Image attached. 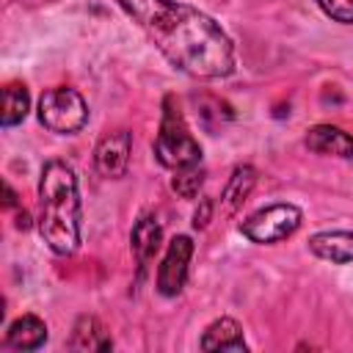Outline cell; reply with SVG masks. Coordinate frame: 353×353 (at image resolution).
<instances>
[{"instance_id": "cell-12", "label": "cell", "mask_w": 353, "mask_h": 353, "mask_svg": "<svg viewBox=\"0 0 353 353\" xmlns=\"http://www.w3.org/2000/svg\"><path fill=\"white\" fill-rule=\"evenodd\" d=\"M201 350H245L243 328L232 317L215 320L201 336Z\"/></svg>"}, {"instance_id": "cell-19", "label": "cell", "mask_w": 353, "mask_h": 353, "mask_svg": "<svg viewBox=\"0 0 353 353\" xmlns=\"http://www.w3.org/2000/svg\"><path fill=\"white\" fill-rule=\"evenodd\" d=\"M28 226H30V215L22 210V212L17 215V229H28Z\"/></svg>"}, {"instance_id": "cell-13", "label": "cell", "mask_w": 353, "mask_h": 353, "mask_svg": "<svg viewBox=\"0 0 353 353\" xmlns=\"http://www.w3.org/2000/svg\"><path fill=\"white\" fill-rule=\"evenodd\" d=\"M69 347H72V350H110V347H113V339L108 336V331L102 328V323H99L97 317L83 314V317L74 323Z\"/></svg>"}, {"instance_id": "cell-5", "label": "cell", "mask_w": 353, "mask_h": 353, "mask_svg": "<svg viewBox=\"0 0 353 353\" xmlns=\"http://www.w3.org/2000/svg\"><path fill=\"white\" fill-rule=\"evenodd\" d=\"M303 212L295 204H270L256 210L254 215H248L240 223V232L251 240V243H279L287 240L290 234H295V229L301 226Z\"/></svg>"}, {"instance_id": "cell-11", "label": "cell", "mask_w": 353, "mask_h": 353, "mask_svg": "<svg viewBox=\"0 0 353 353\" xmlns=\"http://www.w3.org/2000/svg\"><path fill=\"white\" fill-rule=\"evenodd\" d=\"M47 339V325L36 314H22L17 317L8 331H6V345L14 350H36Z\"/></svg>"}, {"instance_id": "cell-3", "label": "cell", "mask_w": 353, "mask_h": 353, "mask_svg": "<svg viewBox=\"0 0 353 353\" xmlns=\"http://www.w3.org/2000/svg\"><path fill=\"white\" fill-rule=\"evenodd\" d=\"M154 154L165 168H174V171L201 163V146L190 135L188 121L179 110V102L171 94L163 99V119L154 138Z\"/></svg>"}, {"instance_id": "cell-4", "label": "cell", "mask_w": 353, "mask_h": 353, "mask_svg": "<svg viewBox=\"0 0 353 353\" xmlns=\"http://www.w3.org/2000/svg\"><path fill=\"white\" fill-rule=\"evenodd\" d=\"M39 121L52 132L72 135V132L83 130V124L88 121L85 99L69 85L47 88L39 99Z\"/></svg>"}, {"instance_id": "cell-17", "label": "cell", "mask_w": 353, "mask_h": 353, "mask_svg": "<svg viewBox=\"0 0 353 353\" xmlns=\"http://www.w3.org/2000/svg\"><path fill=\"white\" fill-rule=\"evenodd\" d=\"M317 6L336 22H353V0H317Z\"/></svg>"}, {"instance_id": "cell-6", "label": "cell", "mask_w": 353, "mask_h": 353, "mask_svg": "<svg viewBox=\"0 0 353 353\" xmlns=\"http://www.w3.org/2000/svg\"><path fill=\"white\" fill-rule=\"evenodd\" d=\"M190 256H193V240L188 234H176L168 243V251L157 268V290L165 298H174L182 292L185 279H188V268H190Z\"/></svg>"}, {"instance_id": "cell-14", "label": "cell", "mask_w": 353, "mask_h": 353, "mask_svg": "<svg viewBox=\"0 0 353 353\" xmlns=\"http://www.w3.org/2000/svg\"><path fill=\"white\" fill-rule=\"evenodd\" d=\"M254 182H256V171H254L251 165H237V168L232 171V176H229L226 188H223V196H221L223 207H226L229 212H234V210L248 199Z\"/></svg>"}, {"instance_id": "cell-8", "label": "cell", "mask_w": 353, "mask_h": 353, "mask_svg": "<svg viewBox=\"0 0 353 353\" xmlns=\"http://www.w3.org/2000/svg\"><path fill=\"white\" fill-rule=\"evenodd\" d=\"M306 146L317 154H334V157L353 163V135L339 130V127H331V124L312 127L306 132Z\"/></svg>"}, {"instance_id": "cell-2", "label": "cell", "mask_w": 353, "mask_h": 353, "mask_svg": "<svg viewBox=\"0 0 353 353\" xmlns=\"http://www.w3.org/2000/svg\"><path fill=\"white\" fill-rule=\"evenodd\" d=\"M39 232L41 240L61 256L74 254L80 245V193L74 171L50 160L39 182Z\"/></svg>"}, {"instance_id": "cell-18", "label": "cell", "mask_w": 353, "mask_h": 353, "mask_svg": "<svg viewBox=\"0 0 353 353\" xmlns=\"http://www.w3.org/2000/svg\"><path fill=\"white\" fill-rule=\"evenodd\" d=\"M210 212H212V201H201V210H196V215H193V226L196 229H204L207 223H210Z\"/></svg>"}, {"instance_id": "cell-1", "label": "cell", "mask_w": 353, "mask_h": 353, "mask_svg": "<svg viewBox=\"0 0 353 353\" xmlns=\"http://www.w3.org/2000/svg\"><path fill=\"white\" fill-rule=\"evenodd\" d=\"M182 72L212 80L234 69V47L223 28L179 0H113Z\"/></svg>"}, {"instance_id": "cell-7", "label": "cell", "mask_w": 353, "mask_h": 353, "mask_svg": "<svg viewBox=\"0 0 353 353\" xmlns=\"http://www.w3.org/2000/svg\"><path fill=\"white\" fill-rule=\"evenodd\" d=\"M130 149H132V135L127 130H113L105 132L97 146H94V165L102 176L108 179H119L127 171L130 163Z\"/></svg>"}, {"instance_id": "cell-9", "label": "cell", "mask_w": 353, "mask_h": 353, "mask_svg": "<svg viewBox=\"0 0 353 353\" xmlns=\"http://www.w3.org/2000/svg\"><path fill=\"white\" fill-rule=\"evenodd\" d=\"M160 240H163V229H160L157 218H154V215L138 218V223L132 226V234H130V245H132V254H135V259H138L141 273H143V268L149 265V259L157 254Z\"/></svg>"}, {"instance_id": "cell-10", "label": "cell", "mask_w": 353, "mask_h": 353, "mask_svg": "<svg viewBox=\"0 0 353 353\" xmlns=\"http://www.w3.org/2000/svg\"><path fill=\"white\" fill-rule=\"evenodd\" d=\"M309 251L336 265L353 262V232H317L309 240Z\"/></svg>"}, {"instance_id": "cell-16", "label": "cell", "mask_w": 353, "mask_h": 353, "mask_svg": "<svg viewBox=\"0 0 353 353\" xmlns=\"http://www.w3.org/2000/svg\"><path fill=\"white\" fill-rule=\"evenodd\" d=\"M204 182V168L201 165H188V168H176L174 171V179H171V188L182 196V199H193L199 193Z\"/></svg>"}, {"instance_id": "cell-15", "label": "cell", "mask_w": 353, "mask_h": 353, "mask_svg": "<svg viewBox=\"0 0 353 353\" xmlns=\"http://www.w3.org/2000/svg\"><path fill=\"white\" fill-rule=\"evenodd\" d=\"M28 105H30L28 88H25L22 83H8V85L3 88V113H0L3 127L19 124V121L28 116Z\"/></svg>"}, {"instance_id": "cell-20", "label": "cell", "mask_w": 353, "mask_h": 353, "mask_svg": "<svg viewBox=\"0 0 353 353\" xmlns=\"http://www.w3.org/2000/svg\"><path fill=\"white\" fill-rule=\"evenodd\" d=\"M6 196H8V199H6V207H14V204H17V201H14L17 196H14V190H11L8 185H6Z\"/></svg>"}]
</instances>
